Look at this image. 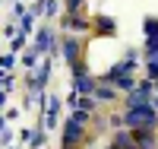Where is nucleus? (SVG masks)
I'll return each instance as SVG.
<instances>
[{"instance_id": "nucleus-9", "label": "nucleus", "mask_w": 158, "mask_h": 149, "mask_svg": "<svg viewBox=\"0 0 158 149\" xmlns=\"http://www.w3.org/2000/svg\"><path fill=\"white\" fill-rule=\"evenodd\" d=\"M76 3H79V0H70V7H76Z\"/></svg>"}, {"instance_id": "nucleus-6", "label": "nucleus", "mask_w": 158, "mask_h": 149, "mask_svg": "<svg viewBox=\"0 0 158 149\" xmlns=\"http://www.w3.org/2000/svg\"><path fill=\"white\" fill-rule=\"evenodd\" d=\"M95 99H101V102H114V89H95Z\"/></svg>"}, {"instance_id": "nucleus-2", "label": "nucleus", "mask_w": 158, "mask_h": 149, "mask_svg": "<svg viewBox=\"0 0 158 149\" xmlns=\"http://www.w3.org/2000/svg\"><path fill=\"white\" fill-rule=\"evenodd\" d=\"M63 54H67V60L73 64L76 57H79V42H76V38H70V42H67V48H63Z\"/></svg>"}, {"instance_id": "nucleus-3", "label": "nucleus", "mask_w": 158, "mask_h": 149, "mask_svg": "<svg viewBox=\"0 0 158 149\" xmlns=\"http://www.w3.org/2000/svg\"><path fill=\"white\" fill-rule=\"evenodd\" d=\"M136 149H155V137H152V133H139V137H136Z\"/></svg>"}, {"instance_id": "nucleus-7", "label": "nucleus", "mask_w": 158, "mask_h": 149, "mask_svg": "<svg viewBox=\"0 0 158 149\" xmlns=\"http://www.w3.org/2000/svg\"><path fill=\"white\" fill-rule=\"evenodd\" d=\"M98 32H104V35H108V32H114V25H111V22H108V19H104V22H101V25H98Z\"/></svg>"}, {"instance_id": "nucleus-4", "label": "nucleus", "mask_w": 158, "mask_h": 149, "mask_svg": "<svg viewBox=\"0 0 158 149\" xmlns=\"http://www.w3.org/2000/svg\"><path fill=\"white\" fill-rule=\"evenodd\" d=\"M76 92H92V79H85V76H76Z\"/></svg>"}, {"instance_id": "nucleus-8", "label": "nucleus", "mask_w": 158, "mask_h": 149, "mask_svg": "<svg viewBox=\"0 0 158 149\" xmlns=\"http://www.w3.org/2000/svg\"><path fill=\"white\" fill-rule=\"evenodd\" d=\"M149 76H152V79H158V64H155V60L149 64Z\"/></svg>"}, {"instance_id": "nucleus-5", "label": "nucleus", "mask_w": 158, "mask_h": 149, "mask_svg": "<svg viewBox=\"0 0 158 149\" xmlns=\"http://www.w3.org/2000/svg\"><path fill=\"white\" fill-rule=\"evenodd\" d=\"M51 42H54V35H51V32H41V35H38V48H51Z\"/></svg>"}, {"instance_id": "nucleus-1", "label": "nucleus", "mask_w": 158, "mask_h": 149, "mask_svg": "<svg viewBox=\"0 0 158 149\" xmlns=\"http://www.w3.org/2000/svg\"><path fill=\"white\" fill-rule=\"evenodd\" d=\"M127 124L130 127H142V130H152L155 124H158V117H155V111L146 105V108H133V111H127Z\"/></svg>"}]
</instances>
